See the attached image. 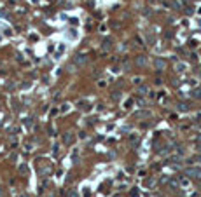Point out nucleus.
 <instances>
[{
	"label": "nucleus",
	"mask_w": 201,
	"mask_h": 197,
	"mask_svg": "<svg viewBox=\"0 0 201 197\" xmlns=\"http://www.w3.org/2000/svg\"><path fill=\"white\" fill-rule=\"evenodd\" d=\"M23 197H28V195H23Z\"/></svg>",
	"instance_id": "12"
},
{
	"label": "nucleus",
	"mask_w": 201,
	"mask_h": 197,
	"mask_svg": "<svg viewBox=\"0 0 201 197\" xmlns=\"http://www.w3.org/2000/svg\"><path fill=\"white\" fill-rule=\"evenodd\" d=\"M103 49H110V40H105L103 42Z\"/></svg>",
	"instance_id": "8"
},
{
	"label": "nucleus",
	"mask_w": 201,
	"mask_h": 197,
	"mask_svg": "<svg viewBox=\"0 0 201 197\" xmlns=\"http://www.w3.org/2000/svg\"><path fill=\"white\" fill-rule=\"evenodd\" d=\"M86 63H87V56H84V54L75 56V65H86Z\"/></svg>",
	"instance_id": "2"
},
{
	"label": "nucleus",
	"mask_w": 201,
	"mask_h": 197,
	"mask_svg": "<svg viewBox=\"0 0 201 197\" xmlns=\"http://www.w3.org/2000/svg\"><path fill=\"white\" fill-rule=\"evenodd\" d=\"M119 96H121V93H117V91L112 94V98H114V99H119Z\"/></svg>",
	"instance_id": "9"
},
{
	"label": "nucleus",
	"mask_w": 201,
	"mask_h": 197,
	"mask_svg": "<svg viewBox=\"0 0 201 197\" xmlns=\"http://www.w3.org/2000/svg\"><path fill=\"white\" fill-rule=\"evenodd\" d=\"M131 197H138V192L137 190H131Z\"/></svg>",
	"instance_id": "10"
},
{
	"label": "nucleus",
	"mask_w": 201,
	"mask_h": 197,
	"mask_svg": "<svg viewBox=\"0 0 201 197\" xmlns=\"http://www.w3.org/2000/svg\"><path fill=\"white\" fill-rule=\"evenodd\" d=\"M145 63H147V58H145V56H138V58H137V65H140V66H144Z\"/></svg>",
	"instance_id": "3"
},
{
	"label": "nucleus",
	"mask_w": 201,
	"mask_h": 197,
	"mask_svg": "<svg viewBox=\"0 0 201 197\" xmlns=\"http://www.w3.org/2000/svg\"><path fill=\"white\" fill-rule=\"evenodd\" d=\"M185 173H187V176H191V178H198V180L201 178V168H191V169H187Z\"/></svg>",
	"instance_id": "1"
},
{
	"label": "nucleus",
	"mask_w": 201,
	"mask_h": 197,
	"mask_svg": "<svg viewBox=\"0 0 201 197\" xmlns=\"http://www.w3.org/2000/svg\"><path fill=\"white\" fill-rule=\"evenodd\" d=\"M70 197H79V194H75V192H72V194H70Z\"/></svg>",
	"instance_id": "11"
},
{
	"label": "nucleus",
	"mask_w": 201,
	"mask_h": 197,
	"mask_svg": "<svg viewBox=\"0 0 201 197\" xmlns=\"http://www.w3.org/2000/svg\"><path fill=\"white\" fill-rule=\"evenodd\" d=\"M177 108H178V110H187V105L180 103V105H177Z\"/></svg>",
	"instance_id": "7"
},
{
	"label": "nucleus",
	"mask_w": 201,
	"mask_h": 197,
	"mask_svg": "<svg viewBox=\"0 0 201 197\" xmlns=\"http://www.w3.org/2000/svg\"><path fill=\"white\" fill-rule=\"evenodd\" d=\"M63 139H65V143H72V134H70V133H65L63 134Z\"/></svg>",
	"instance_id": "5"
},
{
	"label": "nucleus",
	"mask_w": 201,
	"mask_h": 197,
	"mask_svg": "<svg viewBox=\"0 0 201 197\" xmlns=\"http://www.w3.org/2000/svg\"><path fill=\"white\" fill-rule=\"evenodd\" d=\"M114 197H119V195H114Z\"/></svg>",
	"instance_id": "13"
},
{
	"label": "nucleus",
	"mask_w": 201,
	"mask_h": 197,
	"mask_svg": "<svg viewBox=\"0 0 201 197\" xmlns=\"http://www.w3.org/2000/svg\"><path fill=\"white\" fill-rule=\"evenodd\" d=\"M191 96H192V98H201V91H199V89H196V91L191 93Z\"/></svg>",
	"instance_id": "6"
},
{
	"label": "nucleus",
	"mask_w": 201,
	"mask_h": 197,
	"mask_svg": "<svg viewBox=\"0 0 201 197\" xmlns=\"http://www.w3.org/2000/svg\"><path fill=\"white\" fill-rule=\"evenodd\" d=\"M156 68H157V70L164 68V61H163V59H156Z\"/></svg>",
	"instance_id": "4"
}]
</instances>
